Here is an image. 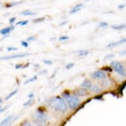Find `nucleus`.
Instances as JSON below:
<instances>
[{"label": "nucleus", "instance_id": "obj_12", "mask_svg": "<svg viewBox=\"0 0 126 126\" xmlns=\"http://www.w3.org/2000/svg\"><path fill=\"white\" fill-rule=\"evenodd\" d=\"M91 90L94 93H100V92H101L102 89L98 87L97 85H92V87L91 88Z\"/></svg>", "mask_w": 126, "mask_h": 126}, {"label": "nucleus", "instance_id": "obj_33", "mask_svg": "<svg viewBox=\"0 0 126 126\" xmlns=\"http://www.w3.org/2000/svg\"><path fill=\"white\" fill-rule=\"evenodd\" d=\"M83 6V4H81V3H80V4H79V5H77L74 8H80L81 7Z\"/></svg>", "mask_w": 126, "mask_h": 126}, {"label": "nucleus", "instance_id": "obj_2", "mask_svg": "<svg viewBox=\"0 0 126 126\" xmlns=\"http://www.w3.org/2000/svg\"><path fill=\"white\" fill-rule=\"evenodd\" d=\"M62 96L66 100V101L67 102V104H68L69 106L71 109L74 110L79 106V103H80L79 100L75 96L70 95L68 93H63Z\"/></svg>", "mask_w": 126, "mask_h": 126}, {"label": "nucleus", "instance_id": "obj_7", "mask_svg": "<svg viewBox=\"0 0 126 126\" xmlns=\"http://www.w3.org/2000/svg\"><path fill=\"white\" fill-rule=\"evenodd\" d=\"M13 118V115H11V116L7 117L5 120H3V121L1 122V126H9L10 122H11L12 120V118Z\"/></svg>", "mask_w": 126, "mask_h": 126}, {"label": "nucleus", "instance_id": "obj_4", "mask_svg": "<svg viewBox=\"0 0 126 126\" xmlns=\"http://www.w3.org/2000/svg\"><path fill=\"white\" fill-rule=\"evenodd\" d=\"M34 117L35 118V120H36V121H38L39 123H44L46 122L47 120L46 115L43 112L40 111V110H38L37 112H36L34 115Z\"/></svg>", "mask_w": 126, "mask_h": 126}, {"label": "nucleus", "instance_id": "obj_3", "mask_svg": "<svg viewBox=\"0 0 126 126\" xmlns=\"http://www.w3.org/2000/svg\"><path fill=\"white\" fill-rule=\"evenodd\" d=\"M113 69L118 74L121 75L122 76L126 77V70L123 66V65L119 62H112L110 64Z\"/></svg>", "mask_w": 126, "mask_h": 126}, {"label": "nucleus", "instance_id": "obj_24", "mask_svg": "<svg viewBox=\"0 0 126 126\" xmlns=\"http://www.w3.org/2000/svg\"><path fill=\"white\" fill-rule=\"evenodd\" d=\"M21 44H22L23 46L25 47V48H27V47H28V46H29L28 43H27L26 41H21Z\"/></svg>", "mask_w": 126, "mask_h": 126}, {"label": "nucleus", "instance_id": "obj_11", "mask_svg": "<svg viewBox=\"0 0 126 126\" xmlns=\"http://www.w3.org/2000/svg\"><path fill=\"white\" fill-rule=\"evenodd\" d=\"M126 42V38H124V39H122L121 40L118 42H112V43H110V44L107 46V47H114V46H116L118 45V44H120L124 43V42Z\"/></svg>", "mask_w": 126, "mask_h": 126}, {"label": "nucleus", "instance_id": "obj_13", "mask_svg": "<svg viewBox=\"0 0 126 126\" xmlns=\"http://www.w3.org/2000/svg\"><path fill=\"white\" fill-rule=\"evenodd\" d=\"M126 26L125 25H115V26H112V29H115V30H121L124 28H126Z\"/></svg>", "mask_w": 126, "mask_h": 126}, {"label": "nucleus", "instance_id": "obj_23", "mask_svg": "<svg viewBox=\"0 0 126 126\" xmlns=\"http://www.w3.org/2000/svg\"><path fill=\"white\" fill-rule=\"evenodd\" d=\"M102 70L107 71H109V72L110 71V72H111V71H112V68H111V67H105L102 68Z\"/></svg>", "mask_w": 126, "mask_h": 126}, {"label": "nucleus", "instance_id": "obj_22", "mask_svg": "<svg viewBox=\"0 0 126 126\" xmlns=\"http://www.w3.org/2000/svg\"><path fill=\"white\" fill-rule=\"evenodd\" d=\"M108 26V23L106 22H102L99 24L100 27H106Z\"/></svg>", "mask_w": 126, "mask_h": 126}, {"label": "nucleus", "instance_id": "obj_26", "mask_svg": "<svg viewBox=\"0 0 126 126\" xmlns=\"http://www.w3.org/2000/svg\"><path fill=\"white\" fill-rule=\"evenodd\" d=\"M43 62H44V63H46V64H48V65L52 64V61H50V60H44Z\"/></svg>", "mask_w": 126, "mask_h": 126}, {"label": "nucleus", "instance_id": "obj_32", "mask_svg": "<svg viewBox=\"0 0 126 126\" xmlns=\"http://www.w3.org/2000/svg\"><path fill=\"white\" fill-rule=\"evenodd\" d=\"M36 126H46V125L43 124V123H38L36 124Z\"/></svg>", "mask_w": 126, "mask_h": 126}, {"label": "nucleus", "instance_id": "obj_34", "mask_svg": "<svg viewBox=\"0 0 126 126\" xmlns=\"http://www.w3.org/2000/svg\"><path fill=\"white\" fill-rule=\"evenodd\" d=\"M113 56H114V55H113V54H110V55H108V56H106V58H104V59H107V58H112V57H113Z\"/></svg>", "mask_w": 126, "mask_h": 126}, {"label": "nucleus", "instance_id": "obj_39", "mask_svg": "<svg viewBox=\"0 0 126 126\" xmlns=\"http://www.w3.org/2000/svg\"><path fill=\"white\" fill-rule=\"evenodd\" d=\"M24 126H32L31 124H29V123H28V124H25V125H24Z\"/></svg>", "mask_w": 126, "mask_h": 126}, {"label": "nucleus", "instance_id": "obj_30", "mask_svg": "<svg viewBox=\"0 0 126 126\" xmlns=\"http://www.w3.org/2000/svg\"><path fill=\"white\" fill-rule=\"evenodd\" d=\"M15 19H16V17H13V18L10 19H9V23H10V24L13 23L15 22Z\"/></svg>", "mask_w": 126, "mask_h": 126}, {"label": "nucleus", "instance_id": "obj_20", "mask_svg": "<svg viewBox=\"0 0 126 126\" xmlns=\"http://www.w3.org/2000/svg\"><path fill=\"white\" fill-rule=\"evenodd\" d=\"M69 39V37L68 36H62L61 37H60L59 38V40L60 41H63V40H68Z\"/></svg>", "mask_w": 126, "mask_h": 126}, {"label": "nucleus", "instance_id": "obj_37", "mask_svg": "<svg viewBox=\"0 0 126 126\" xmlns=\"http://www.w3.org/2000/svg\"><path fill=\"white\" fill-rule=\"evenodd\" d=\"M125 6H126L125 5H119V6H118V8H120V9H122L124 8Z\"/></svg>", "mask_w": 126, "mask_h": 126}, {"label": "nucleus", "instance_id": "obj_29", "mask_svg": "<svg viewBox=\"0 0 126 126\" xmlns=\"http://www.w3.org/2000/svg\"><path fill=\"white\" fill-rule=\"evenodd\" d=\"M32 99H29V101H27L26 103L24 104H23V106H27V105H29V104H31V102H32Z\"/></svg>", "mask_w": 126, "mask_h": 126}, {"label": "nucleus", "instance_id": "obj_9", "mask_svg": "<svg viewBox=\"0 0 126 126\" xmlns=\"http://www.w3.org/2000/svg\"><path fill=\"white\" fill-rule=\"evenodd\" d=\"M81 87H83L85 89H91V87H92V84H91V81L87 80V79H85V81L83 82V83H82Z\"/></svg>", "mask_w": 126, "mask_h": 126}, {"label": "nucleus", "instance_id": "obj_16", "mask_svg": "<svg viewBox=\"0 0 126 126\" xmlns=\"http://www.w3.org/2000/svg\"><path fill=\"white\" fill-rule=\"evenodd\" d=\"M36 79H37V76L36 75V76H34L31 79H28L26 82H25V84H27V83H30V82H32V81H35V80H36Z\"/></svg>", "mask_w": 126, "mask_h": 126}, {"label": "nucleus", "instance_id": "obj_28", "mask_svg": "<svg viewBox=\"0 0 126 126\" xmlns=\"http://www.w3.org/2000/svg\"><path fill=\"white\" fill-rule=\"evenodd\" d=\"M36 38L34 36H30L27 38V41H32V40H34Z\"/></svg>", "mask_w": 126, "mask_h": 126}, {"label": "nucleus", "instance_id": "obj_31", "mask_svg": "<svg viewBox=\"0 0 126 126\" xmlns=\"http://www.w3.org/2000/svg\"><path fill=\"white\" fill-rule=\"evenodd\" d=\"M102 95H98V96H94V99H96V100H100L102 99Z\"/></svg>", "mask_w": 126, "mask_h": 126}, {"label": "nucleus", "instance_id": "obj_38", "mask_svg": "<svg viewBox=\"0 0 126 126\" xmlns=\"http://www.w3.org/2000/svg\"><path fill=\"white\" fill-rule=\"evenodd\" d=\"M23 21H19V22H18V23H16V25H21V24H22V23H23Z\"/></svg>", "mask_w": 126, "mask_h": 126}, {"label": "nucleus", "instance_id": "obj_8", "mask_svg": "<svg viewBox=\"0 0 126 126\" xmlns=\"http://www.w3.org/2000/svg\"><path fill=\"white\" fill-rule=\"evenodd\" d=\"M76 96H85L88 94V93L87 91H86V89H79V90H76V91L74 92Z\"/></svg>", "mask_w": 126, "mask_h": 126}, {"label": "nucleus", "instance_id": "obj_15", "mask_svg": "<svg viewBox=\"0 0 126 126\" xmlns=\"http://www.w3.org/2000/svg\"><path fill=\"white\" fill-rule=\"evenodd\" d=\"M17 93V90H15V91H13V92H12V93H10V94H9V95L7 96L6 98H5V100L9 99V98H10L11 97H12L13 96L15 95V94H16V93Z\"/></svg>", "mask_w": 126, "mask_h": 126}, {"label": "nucleus", "instance_id": "obj_36", "mask_svg": "<svg viewBox=\"0 0 126 126\" xmlns=\"http://www.w3.org/2000/svg\"><path fill=\"white\" fill-rule=\"evenodd\" d=\"M22 66H23L22 65L18 64V65H16V66H15V67H16V69H19V68H21V67Z\"/></svg>", "mask_w": 126, "mask_h": 126}, {"label": "nucleus", "instance_id": "obj_19", "mask_svg": "<svg viewBox=\"0 0 126 126\" xmlns=\"http://www.w3.org/2000/svg\"><path fill=\"white\" fill-rule=\"evenodd\" d=\"M126 86V82H124V83H123V84L122 85V86L121 87H120V93H122V91H123V90H124V89L125 88V87Z\"/></svg>", "mask_w": 126, "mask_h": 126}, {"label": "nucleus", "instance_id": "obj_18", "mask_svg": "<svg viewBox=\"0 0 126 126\" xmlns=\"http://www.w3.org/2000/svg\"><path fill=\"white\" fill-rule=\"evenodd\" d=\"M44 19H45V18H44V17L38 18V19H35V20H34L33 22L34 23H39V22H42V21H43Z\"/></svg>", "mask_w": 126, "mask_h": 126}, {"label": "nucleus", "instance_id": "obj_35", "mask_svg": "<svg viewBox=\"0 0 126 126\" xmlns=\"http://www.w3.org/2000/svg\"><path fill=\"white\" fill-rule=\"evenodd\" d=\"M28 23V21H23V23L21 24V26H25V25H26Z\"/></svg>", "mask_w": 126, "mask_h": 126}, {"label": "nucleus", "instance_id": "obj_6", "mask_svg": "<svg viewBox=\"0 0 126 126\" xmlns=\"http://www.w3.org/2000/svg\"><path fill=\"white\" fill-rule=\"evenodd\" d=\"M30 54L29 53H26V54H15V55H13L11 56H7V57H2L1 58V60H11V59H15V58H23V57H25V56H29Z\"/></svg>", "mask_w": 126, "mask_h": 126}, {"label": "nucleus", "instance_id": "obj_5", "mask_svg": "<svg viewBox=\"0 0 126 126\" xmlns=\"http://www.w3.org/2000/svg\"><path fill=\"white\" fill-rule=\"evenodd\" d=\"M91 76L93 79H102L106 78V73H104V71H97L93 73V74L91 75Z\"/></svg>", "mask_w": 126, "mask_h": 126}, {"label": "nucleus", "instance_id": "obj_14", "mask_svg": "<svg viewBox=\"0 0 126 126\" xmlns=\"http://www.w3.org/2000/svg\"><path fill=\"white\" fill-rule=\"evenodd\" d=\"M22 14L23 15H35V13H33V12H31V11H30L29 10H27V11H23V13H22Z\"/></svg>", "mask_w": 126, "mask_h": 126}, {"label": "nucleus", "instance_id": "obj_17", "mask_svg": "<svg viewBox=\"0 0 126 126\" xmlns=\"http://www.w3.org/2000/svg\"><path fill=\"white\" fill-rule=\"evenodd\" d=\"M89 54V52L88 51H79V56H86L87 54Z\"/></svg>", "mask_w": 126, "mask_h": 126}, {"label": "nucleus", "instance_id": "obj_1", "mask_svg": "<svg viewBox=\"0 0 126 126\" xmlns=\"http://www.w3.org/2000/svg\"><path fill=\"white\" fill-rule=\"evenodd\" d=\"M50 106L56 111L62 112H65L67 108L64 100L59 96L52 99L50 102Z\"/></svg>", "mask_w": 126, "mask_h": 126}, {"label": "nucleus", "instance_id": "obj_27", "mask_svg": "<svg viewBox=\"0 0 126 126\" xmlns=\"http://www.w3.org/2000/svg\"><path fill=\"white\" fill-rule=\"evenodd\" d=\"M7 50L11 52V51H13V50H17V48H14V47H9L7 48Z\"/></svg>", "mask_w": 126, "mask_h": 126}, {"label": "nucleus", "instance_id": "obj_25", "mask_svg": "<svg viewBox=\"0 0 126 126\" xmlns=\"http://www.w3.org/2000/svg\"><path fill=\"white\" fill-rule=\"evenodd\" d=\"M73 65H74V64L73 63H68V64L67 65H66V69H71V67H73Z\"/></svg>", "mask_w": 126, "mask_h": 126}, {"label": "nucleus", "instance_id": "obj_10", "mask_svg": "<svg viewBox=\"0 0 126 126\" xmlns=\"http://www.w3.org/2000/svg\"><path fill=\"white\" fill-rule=\"evenodd\" d=\"M14 29V27L13 26H11L9 27H7V28H5V29H3L1 30V34L2 35H5L7 34H8L9 32H10V31H13Z\"/></svg>", "mask_w": 126, "mask_h": 126}, {"label": "nucleus", "instance_id": "obj_21", "mask_svg": "<svg viewBox=\"0 0 126 126\" xmlns=\"http://www.w3.org/2000/svg\"><path fill=\"white\" fill-rule=\"evenodd\" d=\"M81 10V9L80 8H73L72 10L70 11V13L71 14H72V13H75Z\"/></svg>", "mask_w": 126, "mask_h": 126}, {"label": "nucleus", "instance_id": "obj_40", "mask_svg": "<svg viewBox=\"0 0 126 126\" xmlns=\"http://www.w3.org/2000/svg\"><path fill=\"white\" fill-rule=\"evenodd\" d=\"M33 96V94H29V96H28V97L29 98H32Z\"/></svg>", "mask_w": 126, "mask_h": 126}]
</instances>
